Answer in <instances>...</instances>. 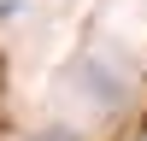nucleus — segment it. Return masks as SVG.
<instances>
[{"label": "nucleus", "instance_id": "f257e3e1", "mask_svg": "<svg viewBox=\"0 0 147 141\" xmlns=\"http://www.w3.org/2000/svg\"><path fill=\"white\" fill-rule=\"evenodd\" d=\"M24 6V0H0V18H12V12H18Z\"/></svg>", "mask_w": 147, "mask_h": 141}]
</instances>
